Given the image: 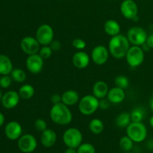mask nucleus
Here are the masks:
<instances>
[{
  "instance_id": "obj_1",
  "label": "nucleus",
  "mask_w": 153,
  "mask_h": 153,
  "mask_svg": "<svg viewBox=\"0 0 153 153\" xmlns=\"http://www.w3.org/2000/svg\"><path fill=\"white\" fill-rule=\"evenodd\" d=\"M131 43L126 36L123 34L111 37L108 43L109 53L116 59H122L125 58L127 52L130 48Z\"/></svg>"
},
{
  "instance_id": "obj_2",
  "label": "nucleus",
  "mask_w": 153,
  "mask_h": 153,
  "mask_svg": "<svg viewBox=\"0 0 153 153\" xmlns=\"http://www.w3.org/2000/svg\"><path fill=\"white\" fill-rule=\"evenodd\" d=\"M49 117L53 123L60 126H66L70 124L73 120V114L63 102L53 105L49 111Z\"/></svg>"
},
{
  "instance_id": "obj_3",
  "label": "nucleus",
  "mask_w": 153,
  "mask_h": 153,
  "mask_svg": "<svg viewBox=\"0 0 153 153\" xmlns=\"http://www.w3.org/2000/svg\"><path fill=\"white\" fill-rule=\"evenodd\" d=\"M100 108V100L95 96L86 95L79 102V110L83 115H92Z\"/></svg>"
},
{
  "instance_id": "obj_4",
  "label": "nucleus",
  "mask_w": 153,
  "mask_h": 153,
  "mask_svg": "<svg viewBox=\"0 0 153 153\" xmlns=\"http://www.w3.org/2000/svg\"><path fill=\"white\" fill-rule=\"evenodd\" d=\"M126 134L134 143H140L147 137V128L142 122H131L126 128Z\"/></svg>"
},
{
  "instance_id": "obj_5",
  "label": "nucleus",
  "mask_w": 153,
  "mask_h": 153,
  "mask_svg": "<svg viewBox=\"0 0 153 153\" xmlns=\"http://www.w3.org/2000/svg\"><path fill=\"white\" fill-rule=\"evenodd\" d=\"M62 140L67 147L77 149L82 143L83 135L80 130L78 128H70L64 132Z\"/></svg>"
},
{
  "instance_id": "obj_6",
  "label": "nucleus",
  "mask_w": 153,
  "mask_h": 153,
  "mask_svg": "<svg viewBox=\"0 0 153 153\" xmlns=\"http://www.w3.org/2000/svg\"><path fill=\"white\" fill-rule=\"evenodd\" d=\"M125 58L130 67H137L141 65L144 61V50L141 46H130Z\"/></svg>"
},
{
  "instance_id": "obj_7",
  "label": "nucleus",
  "mask_w": 153,
  "mask_h": 153,
  "mask_svg": "<svg viewBox=\"0 0 153 153\" xmlns=\"http://www.w3.org/2000/svg\"><path fill=\"white\" fill-rule=\"evenodd\" d=\"M127 38L132 46H141L146 43L147 33L140 26H134L127 31Z\"/></svg>"
},
{
  "instance_id": "obj_8",
  "label": "nucleus",
  "mask_w": 153,
  "mask_h": 153,
  "mask_svg": "<svg viewBox=\"0 0 153 153\" xmlns=\"http://www.w3.org/2000/svg\"><path fill=\"white\" fill-rule=\"evenodd\" d=\"M35 37L41 46H49L54 40L53 28L48 24H43L37 28Z\"/></svg>"
},
{
  "instance_id": "obj_9",
  "label": "nucleus",
  "mask_w": 153,
  "mask_h": 153,
  "mask_svg": "<svg viewBox=\"0 0 153 153\" xmlns=\"http://www.w3.org/2000/svg\"><path fill=\"white\" fill-rule=\"evenodd\" d=\"M18 148L24 153H31L37 149V141L34 135L25 134L18 139Z\"/></svg>"
},
{
  "instance_id": "obj_10",
  "label": "nucleus",
  "mask_w": 153,
  "mask_h": 153,
  "mask_svg": "<svg viewBox=\"0 0 153 153\" xmlns=\"http://www.w3.org/2000/svg\"><path fill=\"white\" fill-rule=\"evenodd\" d=\"M40 46L36 37L27 36L23 37L20 42V48L22 52L28 55H34L39 52Z\"/></svg>"
},
{
  "instance_id": "obj_11",
  "label": "nucleus",
  "mask_w": 153,
  "mask_h": 153,
  "mask_svg": "<svg viewBox=\"0 0 153 153\" xmlns=\"http://www.w3.org/2000/svg\"><path fill=\"white\" fill-rule=\"evenodd\" d=\"M44 60L38 53L28 55L25 61V66L28 71L32 74H38L43 70Z\"/></svg>"
},
{
  "instance_id": "obj_12",
  "label": "nucleus",
  "mask_w": 153,
  "mask_h": 153,
  "mask_svg": "<svg viewBox=\"0 0 153 153\" xmlns=\"http://www.w3.org/2000/svg\"><path fill=\"white\" fill-rule=\"evenodd\" d=\"M123 16L128 19H135L138 13V7L134 0H124L120 5Z\"/></svg>"
},
{
  "instance_id": "obj_13",
  "label": "nucleus",
  "mask_w": 153,
  "mask_h": 153,
  "mask_svg": "<svg viewBox=\"0 0 153 153\" xmlns=\"http://www.w3.org/2000/svg\"><path fill=\"white\" fill-rule=\"evenodd\" d=\"M108 49L102 45L95 46L91 52V59L97 65H103L108 60Z\"/></svg>"
},
{
  "instance_id": "obj_14",
  "label": "nucleus",
  "mask_w": 153,
  "mask_h": 153,
  "mask_svg": "<svg viewBox=\"0 0 153 153\" xmlns=\"http://www.w3.org/2000/svg\"><path fill=\"white\" fill-rule=\"evenodd\" d=\"M22 128L20 123L16 121H10L4 127V134L10 140H18L22 136Z\"/></svg>"
},
{
  "instance_id": "obj_15",
  "label": "nucleus",
  "mask_w": 153,
  "mask_h": 153,
  "mask_svg": "<svg viewBox=\"0 0 153 153\" xmlns=\"http://www.w3.org/2000/svg\"><path fill=\"white\" fill-rule=\"evenodd\" d=\"M20 99L19 93L14 91H8L2 95L1 102L4 108L13 109L18 105Z\"/></svg>"
},
{
  "instance_id": "obj_16",
  "label": "nucleus",
  "mask_w": 153,
  "mask_h": 153,
  "mask_svg": "<svg viewBox=\"0 0 153 153\" xmlns=\"http://www.w3.org/2000/svg\"><path fill=\"white\" fill-rule=\"evenodd\" d=\"M73 64L76 68L85 69L89 65L91 58L87 52L84 51H79L76 52L73 56Z\"/></svg>"
},
{
  "instance_id": "obj_17",
  "label": "nucleus",
  "mask_w": 153,
  "mask_h": 153,
  "mask_svg": "<svg viewBox=\"0 0 153 153\" xmlns=\"http://www.w3.org/2000/svg\"><path fill=\"white\" fill-rule=\"evenodd\" d=\"M57 141V134L54 130L47 128L43 132L40 136V142L42 145L46 148H51L55 144Z\"/></svg>"
},
{
  "instance_id": "obj_18",
  "label": "nucleus",
  "mask_w": 153,
  "mask_h": 153,
  "mask_svg": "<svg viewBox=\"0 0 153 153\" xmlns=\"http://www.w3.org/2000/svg\"><path fill=\"white\" fill-rule=\"evenodd\" d=\"M126 98L125 90L120 88L118 87H114L109 90L107 95V99L113 104H120L123 102Z\"/></svg>"
},
{
  "instance_id": "obj_19",
  "label": "nucleus",
  "mask_w": 153,
  "mask_h": 153,
  "mask_svg": "<svg viewBox=\"0 0 153 153\" xmlns=\"http://www.w3.org/2000/svg\"><path fill=\"white\" fill-rule=\"evenodd\" d=\"M108 91V85L104 81H98L93 86V95L95 96L99 100L105 98L107 97Z\"/></svg>"
},
{
  "instance_id": "obj_20",
  "label": "nucleus",
  "mask_w": 153,
  "mask_h": 153,
  "mask_svg": "<svg viewBox=\"0 0 153 153\" xmlns=\"http://www.w3.org/2000/svg\"><path fill=\"white\" fill-rule=\"evenodd\" d=\"M61 98H62V102L64 104H65L67 106H73L77 104L79 102V95L78 94L77 91H74V90H68L66 91L65 92L63 93L61 95Z\"/></svg>"
},
{
  "instance_id": "obj_21",
  "label": "nucleus",
  "mask_w": 153,
  "mask_h": 153,
  "mask_svg": "<svg viewBox=\"0 0 153 153\" xmlns=\"http://www.w3.org/2000/svg\"><path fill=\"white\" fill-rule=\"evenodd\" d=\"M105 32L111 37H114L120 33V25L115 19H108L104 24Z\"/></svg>"
},
{
  "instance_id": "obj_22",
  "label": "nucleus",
  "mask_w": 153,
  "mask_h": 153,
  "mask_svg": "<svg viewBox=\"0 0 153 153\" xmlns=\"http://www.w3.org/2000/svg\"><path fill=\"white\" fill-rule=\"evenodd\" d=\"M13 70V63L10 58L5 55H0V76L10 74Z\"/></svg>"
},
{
  "instance_id": "obj_23",
  "label": "nucleus",
  "mask_w": 153,
  "mask_h": 153,
  "mask_svg": "<svg viewBox=\"0 0 153 153\" xmlns=\"http://www.w3.org/2000/svg\"><path fill=\"white\" fill-rule=\"evenodd\" d=\"M18 93H19V97L22 100H27L33 97V96L34 95V93H35V90L32 85H29V84H25V85L21 86Z\"/></svg>"
},
{
  "instance_id": "obj_24",
  "label": "nucleus",
  "mask_w": 153,
  "mask_h": 153,
  "mask_svg": "<svg viewBox=\"0 0 153 153\" xmlns=\"http://www.w3.org/2000/svg\"><path fill=\"white\" fill-rule=\"evenodd\" d=\"M89 129L93 134H100L104 130V123L101 120L94 118L91 120L89 123Z\"/></svg>"
},
{
  "instance_id": "obj_25",
  "label": "nucleus",
  "mask_w": 153,
  "mask_h": 153,
  "mask_svg": "<svg viewBox=\"0 0 153 153\" xmlns=\"http://www.w3.org/2000/svg\"><path fill=\"white\" fill-rule=\"evenodd\" d=\"M131 123V114L126 112L120 114L116 119V124L120 128H127Z\"/></svg>"
},
{
  "instance_id": "obj_26",
  "label": "nucleus",
  "mask_w": 153,
  "mask_h": 153,
  "mask_svg": "<svg viewBox=\"0 0 153 153\" xmlns=\"http://www.w3.org/2000/svg\"><path fill=\"white\" fill-rule=\"evenodd\" d=\"M134 142L128 137V135L123 136L120 139L119 145L120 147L121 148L124 152H130L132 149L133 146H134Z\"/></svg>"
},
{
  "instance_id": "obj_27",
  "label": "nucleus",
  "mask_w": 153,
  "mask_h": 153,
  "mask_svg": "<svg viewBox=\"0 0 153 153\" xmlns=\"http://www.w3.org/2000/svg\"><path fill=\"white\" fill-rule=\"evenodd\" d=\"M10 76L13 81L18 82V83H22V82H25L26 79V74H25V71L19 68L13 69L10 73Z\"/></svg>"
},
{
  "instance_id": "obj_28",
  "label": "nucleus",
  "mask_w": 153,
  "mask_h": 153,
  "mask_svg": "<svg viewBox=\"0 0 153 153\" xmlns=\"http://www.w3.org/2000/svg\"><path fill=\"white\" fill-rule=\"evenodd\" d=\"M130 114H131V122H142L144 117V111L140 108H134Z\"/></svg>"
},
{
  "instance_id": "obj_29",
  "label": "nucleus",
  "mask_w": 153,
  "mask_h": 153,
  "mask_svg": "<svg viewBox=\"0 0 153 153\" xmlns=\"http://www.w3.org/2000/svg\"><path fill=\"white\" fill-rule=\"evenodd\" d=\"M114 84L116 87L126 90L129 86V80L125 76H118L115 79Z\"/></svg>"
},
{
  "instance_id": "obj_30",
  "label": "nucleus",
  "mask_w": 153,
  "mask_h": 153,
  "mask_svg": "<svg viewBox=\"0 0 153 153\" xmlns=\"http://www.w3.org/2000/svg\"><path fill=\"white\" fill-rule=\"evenodd\" d=\"M78 153H96V148L90 143H82L77 148Z\"/></svg>"
},
{
  "instance_id": "obj_31",
  "label": "nucleus",
  "mask_w": 153,
  "mask_h": 153,
  "mask_svg": "<svg viewBox=\"0 0 153 153\" xmlns=\"http://www.w3.org/2000/svg\"><path fill=\"white\" fill-rule=\"evenodd\" d=\"M52 52L53 50L51 49V47L49 46H43L42 47H40V50H39L38 54L41 56V58L43 60L49 59L52 55Z\"/></svg>"
},
{
  "instance_id": "obj_32",
  "label": "nucleus",
  "mask_w": 153,
  "mask_h": 153,
  "mask_svg": "<svg viewBox=\"0 0 153 153\" xmlns=\"http://www.w3.org/2000/svg\"><path fill=\"white\" fill-rule=\"evenodd\" d=\"M34 127L38 131L43 132L46 129H47V123L46 121L41 118H38L34 121Z\"/></svg>"
},
{
  "instance_id": "obj_33",
  "label": "nucleus",
  "mask_w": 153,
  "mask_h": 153,
  "mask_svg": "<svg viewBox=\"0 0 153 153\" xmlns=\"http://www.w3.org/2000/svg\"><path fill=\"white\" fill-rule=\"evenodd\" d=\"M12 78L9 75H5L0 77V87L2 88H8L11 85L12 83Z\"/></svg>"
},
{
  "instance_id": "obj_34",
  "label": "nucleus",
  "mask_w": 153,
  "mask_h": 153,
  "mask_svg": "<svg viewBox=\"0 0 153 153\" xmlns=\"http://www.w3.org/2000/svg\"><path fill=\"white\" fill-rule=\"evenodd\" d=\"M72 46H73L75 49L81 51V50H83L84 49H85L87 44H86V42H85L83 39L76 38L72 41Z\"/></svg>"
},
{
  "instance_id": "obj_35",
  "label": "nucleus",
  "mask_w": 153,
  "mask_h": 153,
  "mask_svg": "<svg viewBox=\"0 0 153 153\" xmlns=\"http://www.w3.org/2000/svg\"><path fill=\"white\" fill-rule=\"evenodd\" d=\"M111 102L108 99L103 98L100 100V108L102 110H106V109L109 108L110 107Z\"/></svg>"
},
{
  "instance_id": "obj_36",
  "label": "nucleus",
  "mask_w": 153,
  "mask_h": 153,
  "mask_svg": "<svg viewBox=\"0 0 153 153\" xmlns=\"http://www.w3.org/2000/svg\"><path fill=\"white\" fill-rule=\"evenodd\" d=\"M51 47V49L53 50V52H56V51H58L61 49V43H60L58 40H53L52 41V43L49 45Z\"/></svg>"
},
{
  "instance_id": "obj_37",
  "label": "nucleus",
  "mask_w": 153,
  "mask_h": 153,
  "mask_svg": "<svg viewBox=\"0 0 153 153\" xmlns=\"http://www.w3.org/2000/svg\"><path fill=\"white\" fill-rule=\"evenodd\" d=\"M61 100H62L61 96H60L59 94H53V95H52V97H51V102H52V103L53 105L58 104V103H60V102H61Z\"/></svg>"
},
{
  "instance_id": "obj_38",
  "label": "nucleus",
  "mask_w": 153,
  "mask_h": 153,
  "mask_svg": "<svg viewBox=\"0 0 153 153\" xmlns=\"http://www.w3.org/2000/svg\"><path fill=\"white\" fill-rule=\"evenodd\" d=\"M146 44L147 45L149 49H153V34H150L147 37Z\"/></svg>"
},
{
  "instance_id": "obj_39",
  "label": "nucleus",
  "mask_w": 153,
  "mask_h": 153,
  "mask_svg": "<svg viewBox=\"0 0 153 153\" xmlns=\"http://www.w3.org/2000/svg\"><path fill=\"white\" fill-rule=\"evenodd\" d=\"M64 153H78L77 152V149H75V148L67 147V149H66L65 152H64Z\"/></svg>"
},
{
  "instance_id": "obj_40",
  "label": "nucleus",
  "mask_w": 153,
  "mask_h": 153,
  "mask_svg": "<svg viewBox=\"0 0 153 153\" xmlns=\"http://www.w3.org/2000/svg\"><path fill=\"white\" fill-rule=\"evenodd\" d=\"M4 120H5V118H4V114L1 112H0V127L4 123Z\"/></svg>"
},
{
  "instance_id": "obj_41",
  "label": "nucleus",
  "mask_w": 153,
  "mask_h": 153,
  "mask_svg": "<svg viewBox=\"0 0 153 153\" xmlns=\"http://www.w3.org/2000/svg\"><path fill=\"white\" fill-rule=\"evenodd\" d=\"M149 105H150L151 109H152V111H153V95L152 96V97H151L150 101H149Z\"/></svg>"
},
{
  "instance_id": "obj_42",
  "label": "nucleus",
  "mask_w": 153,
  "mask_h": 153,
  "mask_svg": "<svg viewBox=\"0 0 153 153\" xmlns=\"http://www.w3.org/2000/svg\"><path fill=\"white\" fill-rule=\"evenodd\" d=\"M149 124H150L151 126L153 128V116L150 118V120H149Z\"/></svg>"
},
{
  "instance_id": "obj_43",
  "label": "nucleus",
  "mask_w": 153,
  "mask_h": 153,
  "mask_svg": "<svg viewBox=\"0 0 153 153\" xmlns=\"http://www.w3.org/2000/svg\"><path fill=\"white\" fill-rule=\"evenodd\" d=\"M2 95H3V94H1V91H0V102L1 101V98H2Z\"/></svg>"
},
{
  "instance_id": "obj_44",
  "label": "nucleus",
  "mask_w": 153,
  "mask_h": 153,
  "mask_svg": "<svg viewBox=\"0 0 153 153\" xmlns=\"http://www.w3.org/2000/svg\"><path fill=\"white\" fill-rule=\"evenodd\" d=\"M124 153H131V152H124Z\"/></svg>"
},
{
  "instance_id": "obj_45",
  "label": "nucleus",
  "mask_w": 153,
  "mask_h": 153,
  "mask_svg": "<svg viewBox=\"0 0 153 153\" xmlns=\"http://www.w3.org/2000/svg\"><path fill=\"white\" fill-rule=\"evenodd\" d=\"M0 77H1V76H0Z\"/></svg>"
}]
</instances>
